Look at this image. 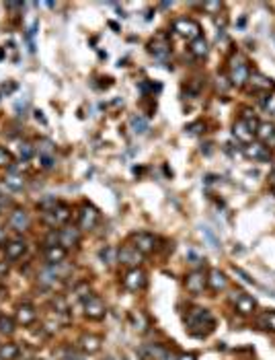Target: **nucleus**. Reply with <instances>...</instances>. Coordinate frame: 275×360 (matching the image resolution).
<instances>
[{"instance_id": "nucleus-1", "label": "nucleus", "mask_w": 275, "mask_h": 360, "mask_svg": "<svg viewBox=\"0 0 275 360\" xmlns=\"http://www.w3.org/2000/svg\"><path fill=\"white\" fill-rule=\"evenodd\" d=\"M185 325L191 335H195V338H205L208 333L214 331V315L208 311V309H201V307H195L187 313L185 317Z\"/></svg>"}, {"instance_id": "nucleus-2", "label": "nucleus", "mask_w": 275, "mask_h": 360, "mask_svg": "<svg viewBox=\"0 0 275 360\" xmlns=\"http://www.w3.org/2000/svg\"><path fill=\"white\" fill-rule=\"evenodd\" d=\"M173 31L177 33L179 37L189 39V41L201 37V27H199V23L193 21V19H177V21L173 23Z\"/></svg>"}, {"instance_id": "nucleus-3", "label": "nucleus", "mask_w": 275, "mask_h": 360, "mask_svg": "<svg viewBox=\"0 0 275 360\" xmlns=\"http://www.w3.org/2000/svg\"><path fill=\"white\" fill-rule=\"evenodd\" d=\"M248 76H250V72H248L247 62L240 56H234L230 62V83L236 87H245L248 83Z\"/></svg>"}, {"instance_id": "nucleus-4", "label": "nucleus", "mask_w": 275, "mask_h": 360, "mask_svg": "<svg viewBox=\"0 0 275 360\" xmlns=\"http://www.w3.org/2000/svg\"><path fill=\"white\" fill-rule=\"evenodd\" d=\"M232 303H234V307H236V311L240 313V315H253V313L257 311V300L250 295L243 293V290H234Z\"/></svg>"}, {"instance_id": "nucleus-5", "label": "nucleus", "mask_w": 275, "mask_h": 360, "mask_svg": "<svg viewBox=\"0 0 275 360\" xmlns=\"http://www.w3.org/2000/svg\"><path fill=\"white\" fill-rule=\"evenodd\" d=\"M97 223H99L97 208L90 206V204H84L78 212V229L80 230H93L97 227Z\"/></svg>"}, {"instance_id": "nucleus-6", "label": "nucleus", "mask_w": 275, "mask_h": 360, "mask_svg": "<svg viewBox=\"0 0 275 360\" xmlns=\"http://www.w3.org/2000/svg\"><path fill=\"white\" fill-rule=\"evenodd\" d=\"M70 218V206L68 204H62V202H55V206L52 210L45 212V220L52 225V227H62L68 223Z\"/></svg>"}, {"instance_id": "nucleus-7", "label": "nucleus", "mask_w": 275, "mask_h": 360, "mask_svg": "<svg viewBox=\"0 0 275 360\" xmlns=\"http://www.w3.org/2000/svg\"><path fill=\"white\" fill-rule=\"evenodd\" d=\"M105 313H107V309H105V303L99 298V296H84V315L88 317V319H103L105 317Z\"/></svg>"}, {"instance_id": "nucleus-8", "label": "nucleus", "mask_w": 275, "mask_h": 360, "mask_svg": "<svg viewBox=\"0 0 275 360\" xmlns=\"http://www.w3.org/2000/svg\"><path fill=\"white\" fill-rule=\"evenodd\" d=\"M117 262L123 265H130V268H138L142 263V253L138 251L134 245H123L121 249H117Z\"/></svg>"}, {"instance_id": "nucleus-9", "label": "nucleus", "mask_w": 275, "mask_h": 360, "mask_svg": "<svg viewBox=\"0 0 275 360\" xmlns=\"http://www.w3.org/2000/svg\"><path fill=\"white\" fill-rule=\"evenodd\" d=\"M146 282H148L146 272L140 270V268L130 270L128 274H125V278H123V286L128 288V290H132V293H138V290H142V288L146 286Z\"/></svg>"}, {"instance_id": "nucleus-10", "label": "nucleus", "mask_w": 275, "mask_h": 360, "mask_svg": "<svg viewBox=\"0 0 275 360\" xmlns=\"http://www.w3.org/2000/svg\"><path fill=\"white\" fill-rule=\"evenodd\" d=\"M132 245L140 251L142 255L152 253L156 249V237L150 233H134L132 235Z\"/></svg>"}, {"instance_id": "nucleus-11", "label": "nucleus", "mask_w": 275, "mask_h": 360, "mask_svg": "<svg viewBox=\"0 0 275 360\" xmlns=\"http://www.w3.org/2000/svg\"><path fill=\"white\" fill-rule=\"evenodd\" d=\"M205 286H208V276H205L201 270H195V272L187 274V278H185V288L189 290L191 295H199V293H203Z\"/></svg>"}, {"instance_id": "nucleus-12", "label": "nucleus", "mask_w": 275, "mask_h": 360, "mask_svg": "<svg viewBox=\"0 0 275 360\" xmlns=\"http://www.w3.org/2000/svg\"><path fill=\"white\" fill-rule=\"evenodd\" d=\"M4 255H6V260L8 262H17V260H21L23 255H25V251H27V243L23 241V239H13V241H8V243H4Z\"/></svg>"}, {"instance_id": "nucleus-13", "label": "nucleus", "mask_w": 275, "mask_h": 360, "mask_svg": "<svg viewBox=\"0 0 275 360\" xmlns=\"http://www.w3.org/2000/svg\"><path fill=\"white\" fill-rule=\"evenodd\" d=\"M60 245L64 249H70L74 245H78L80 243V229L76 227H66V229H60Z\"/></svg>"}, {"instance_id": "nucleus-14", "label": "nucleus", "mask_w": 275, "mask_h": 360, "mask_svg": "<svg viewBox=\"0 0 275 360\" xmlns=\"http://www.w3.org/2000/svg\"><path fill=\"white\" fill-rule=\"evenodd\" d=\"M8 223H10V227H13L15 230L23 233V230H27V229H29V225H31L29 212H27V210H23V208H17V210H13V214H10Z\"/></svg>"}, {"instance_id": "nucleus-15", "label": "nucleus", "mask_w": 275, "mask_h": 360, "mask_svg": "<svg viewBox=\"0 0 275 360\" xmlns=\"http://www.w3.org/2000/svg\"><path fill=\"white\" fill-rule=\"evenodd\" d=\"M35 319H37V311H35V307L29 305V303L19 305V309H17V323H19V325L27 327V325H31Z\"/></svg>"}, {"instance_id": "nucleus-16", "label": "nucleus", "mask_w": 275, "mask_h": 360, "mask_svg": "<svg viewBox=\"0 0 275 360\" xmlns=\"http://www.w3.org/2000/svg\"><path fill=\"white\" fill-rule=\"evenodd\" d=\"M148 50H150V54L156 58V60H160V62H166L168 56H170V45L163 37L150 41V48H148Z\"/></svg>"}, {"instance_id": "nucleus-17", "label": "nucleus", "mask_w": 275, "mask_h": 360, "mask_svg": "<svg viewBox=\"0 0 275 360\" xmlns=\"http://www.w3.org/2000/svg\"><path fill=\"white\" fill-rule=\"evenodd\" d=\"M208 286L214 290V293H220V290H224L228 286L226 274L220 272V270H210L208 272Z\"/></svg>"}, {"instance_id": "nucleus-18", "label": "nucleus", "mask_w": 275, "mask_h": 360, "mask_svg": "<svg viewBox=\"0 0 275 360\" xmlns=\"http://www.w3.org/2000/svg\"><path fill=\"white\" fill-rule=\"evenodd\" d=\"M68 249H64L62 245H54V247H45V262L50 265H58L66 260Z\"/></svg>"}, {"instance_id": "nucleus-19", "label": "nucleus", "mask_w": 275, "mask_h": 360, "mask_svg": "<svg viewBox=\"0 0 275 360\" xmlns=\"http://www.w3.org/2000/svg\"><path fill=\"white\" fill-rule=\"evenodd\" d=\"M232 134H234V138H236V140H238V142H243V144H250V142H253V136H255L253 132L248 130V126H247L243 120L234 124V130H232Z\"/></svg>"}, {"instance_id": "nucleus-20", "label": "nucleus", "mask_w": 275, "mask_h": 360, "mask_svg": "<svg viewBox=\"0 0 275 360\" xmlns=\"http://www.w3.org/2000/svg\"><path fill=\"white\" fill-rule=\"evenodd\" d=\"M248 85H250V91H269V89H273L271 78L263 76V74H259V72H255V74L248 76Z\"/></svg>"}, {"instance_id": "nucleus-21", "label": "nucleus", "mask_w": 275, "mask_h": 360, "mask_svg": "<svg viewBox=\"0 0 275 360\" xmlns=\"http://www.w3.org/2000/svg\"><path fill=\"white\" fill-rule=\"evenodd\" d=\"M245 155H247L248 159H255V161H265V159H269L267 148L263 146V144H259V142H250V144H247V146H245Z\"/></svg>"}, {"instance_id": "nucleus-22", "label": "nucleus", "mask_w": 275, "mask_h": 360, "mask_svg": "<svg viewBox=\"0 0 275 360\" xmlns=\"http://www.w3.org/2000/svg\"><path fill=\"white\" fill-rule=\"evenodd\" d=\"M80 346H82L84 352L95 354V352H99V348H101V338H99V335H93V333L82 335V338H80Z\"/></svg>"}, {"instance_id": "nucleus-23", "label": "nucleus", "mask_w": 275, "mask_h": 360, "mask_svg": "<svg viewBox=\"0 0 275 360\" xmlns=\"http://www.w3.org/2000/svg\"><path fill=\"white\" fill-rule=\"evenodd\" d=\"M189 52H191V56H195V58H205V56H208V52H210V45H208V41H205L203 37H197V39H193L189 43Z\"/></svg>"}, {"instance_id": "nucleus-24", "label": "nucleus", "mask_w": 275, "mask_h": 360, "mask_svg": "<svg viewBox=\"0 0 275 360\" xmlns=\"http://www.w3.org/2000/svg\"><path fill=\"white\" fill-rule=\"evenodd\" d=\"M257 323H259V327H263V329L275 331V309L263 311L261 315H259V319H257Z\"/></svg>"}, {"instance_id": "nucleus-25", "label": "nucleus", "mask_w": 275, "mask_h": 360, "mask_svg": "<svg viewBox=\"0 0 275 360\" xmlns=\"http://www.w3.org/2000/svg\"><path fill=\"white\" fill-rule=\"evenodd\" d=\"M255 136L259 138V140H263V142H269V140H273V138H275V126H273V124H267V122L259 124V128H257Z\"/></svg>"}, {"instance_id": "nucleus-26", "label": "nucleus", "mask_w": 275, "mask_h": 360, "mask_svg": "<svg viewBox=\"0 0 275 360\" xmlns=\"http://www.w3.org/2000/svg\"><path fill=\"white\" fill-rule=\"evenodd\" d=\"M130 128L134 134H146L148 132V120L142 115H132L130 118Z\"/></svg>"}, {"instance_id": "nucleus-27", "label": "nucleus", "mask_w": 275, "mask_h": 360, "mask_svg": "<svg viewBox=\"0 0 275 360\" xmlns=\"http://www.w3.org/2000/svg\"><path fill=\"white\" fill-rule=\"evenodd\" d=\"M35 150L39 153V157H54V153H55V144H54L52 140H48V138H43V140L37 142Z\"/></svg>"}, {"instance_id": "nucleus-28", "label": "nucleus", "mask_w": 275, "mask_h": 360, "mask_svg": "<svg viewBox=\"0 0 275 360\" xmlns=\"http://www.w3.org/2000/svg\"><path fill=\"white\" fill-rule=\"evenodd\" d=\"M19 356L17 344H2L0 346V360H15Z\"/></svg>"}, {"instance_id": "nucleus-29", "label": "nucleus", "mask_w": 275, "mask_h": 360, "mask_svg": "<svg viewBox=\"0 0 275 360\" xmlns=\"http://www.w3.org/2000/svg\"><path fill=\"white\" fill-rule=\"evenodd\" d=\"M4 185H6L8 190H23V185H25V179H23V175L10 173V175L4 177Z\"/></svg>"}, {"instance_id": "nucleus-30", "label": "nucleus", "mask_w": 275, "mask_h": 360, "mask_svg": "<svg viewBox=\"0 0 275 360\" xmlns=\"http://www.w3.org/2000/svg\"><path fill=\"white\" fill-rule=\"evenodd\" d=\"M15 331V321L8 315H0V333L2 335H10Z\"/></svg>"}, {"instance_id": "nucleus-31", "label": "nucleus", "mask_w": 275, "mask_h": 360, "mask_svg": "<svg viewBox=\"0 0 275 360\" xmlns=\"http://www.w3.org/2000/svg\"><path fill=\"white\" fill-rule=\"evenodd\" d=\"M101 260L105 262V263H113V262H117V251L113 249V247H105V249H101Z\"/></svg>"}, {"instance_id": "nucleus-32", "label": "nucleus", "mask_w": 275, "mask_h": 360, "mask_svg": "<svg viewBox=\"0 0 275 360\" xmlns=\"http://www.w3.org/2000/svg\"><path fill=\"white\" fill-rule=\"evenodd\" d=\"M33 153H35V146H31L29 142H25V144H21V148H19V155H21V161H29V159L33 157Z\"/></svg>"}, {"instance_id": "nucleus-33", "label": "nucleus", "mask_w": 275, "mask_h": 360, "mask_svg": "<svg viewBox=\"0 0 275 360\" xmlns=\"http://www.w3.org/2000/svg\"><path fill=\"white\" fill-rule=\"evenodd\" d=\"M0 167H13V155L0 146Z\"/></svg>"}, {"instance_id": "nucleus-34", "label": "nucleus", "mask_w": 275, "mask_h": 360, "mask_svg": "<svg viewBox=\"0 0 275 360\" xmlns=\"http://www.w3.org/2000/svg\"><path fill=\"white\" fill-rule=\"evenodd\" d=\"M62 356H64V360H84V356L78 350H74V348H64Z\"/></svg>"}, {"instance_id": "nucleus-35", "label": "nucleus", "mask_w": 275, "mask_h": 360, "mask_svg": "<svg viewBox=\"0 0 275 360\" xmlns=\"http://www.w3.org/2000/svg\"><path fill=\"white\" fill-rule=\"evenodd\" d=\"M41 159V167L43 169H52L54 167V157H39Z\"/></svg>"}, {"instance_id": "nucleus-36", "label": "nucleus", "mask_w": 275, "mask_h": 360, "mask_svg": "<svg viewBox=\"0 0 275 360\" xmlns=\"http://www.w3.org/2000/svg\"><path fill=\"white\" fill-rule=\"evenodd\" d=\"M203 8H205V10H210V13H214V10H220V8H222V4H220V2H205V4H203Z\"/></svg>"}, {"instance_id": "nucleus-37", "label": "nucleus", "mask_w": 275, "mask_h": 360, "mask_svg": "<svg viewBox=\"0 0 275 360\" xmlns=\"http://www.w3.org/2000/svg\"><path fill=\"white\" fill-rule=\"evenodd\" d=\"M203 233H205V235H208V239H210V241L214 243V247H220V243H218V239L214 237V233H212V230H210L208 227H203Z\"/></svg>"}, {"instance_id": "nucleus-38", "label": "nucleus", "mask_w": 275, "mask_h": 360, "mask_svg": "<svg viewBox=\"0 0 275 360\" xmlns=\"http://www.w3.org/2000/svg\"><path fill=\"white\" fill-rule=\"evenodd\" d=\"M265 107H267L269 111H275V95H271V97L265 101Z\"/></svg>"}, {"instance_id": "nucleus-39", "label": "nucleus", "mask_w": 275, "mask_h": 360, "mask_svg": "<svg viewBox=\"0 0 275 360\" xmlns=\"http://www.w3.org/2000/svg\"><path fill=\"white\" fill-rule=\"evenodd\" d=\"M6 274H8V265H6V262H0V278H6Z\"/></svg>"}, {"instance_id": "nucleus-40", "label": "nucleus", "mask_w": 275, "mask_h": 360, "mask_svg": "<svg viewBox=\"0 0 275 360\" xmlns=\"http://www.w3.org/2000/svg\"><path fill=\"white\" fill-rule=\"evenodd\" d=\"M179 360H197V358H195V354L187 352V354H181V356H179Z\"/></svg>"}, {"instance_id": "nucleus-41", "label": "nucleus", "mask_w": 275, "mask_h": 360, "mask_svg": "<svg viewBox=\"0 0 275 360\" xmlns=\"http://www.w3.org/2000/svg\"><path fill=\"white\" fill-rule=\"evenodd\" d=\"M6 6H8V8H21V6H23V2H8Z\"/></svg>"}, {"instance_id": "nucleus-42", "label": "nucleus", "mask_w": 275, "mask_h": 360, "mask_svg": "<svg viewBox=\"0 0 275 360\" xmlns=\"http://www.w3.org/2000/svg\"><path fill=\"white\" fill-rule=\"evenodd\" d=\"M35 118H37V120H41V124H45V118L41 115V111H35Z\"/></svg>"}, {"instance_id": "nucleus-43", "label": "nucleus", "mask_w": 275, "mask_h": 360, "mask_svg": "<svg viewBox=\"0 0 275 360\" xmlns=\"http://www.w3.org/2000/svg\"><path fill=\"white\" fill-rule=\"evenodd\" d=\"M269 181H271V188L275 190V171H273V175H271V179H269Z\"/></svg>"}, {"instance_id": "nucleus-44", "label": "nucleus", "mask_w": 275, "mask_h": 360, "mask_svg": "<svg viewBox=\"0 0 275 360\" xmlns=\"http://www.w3.org/2000/svg\"><path fill=\"white\" fill-rule=\"evenodd\" d=\"M2 241H4V233H2V230H0V243H2Z\"/></svg>"}, {"instance_id": "nucleus-45", "label": "nucleus", "mask_w": 275, "mask_h": 360, "mask_svg": "<svg viewBox=\"0 0 275 360\" xmlns=\"http://www.w3.org/2000/svg\"><path fill=\"white\" fill-rule=\"evenodd\" d=\"M105 360H113V358H105Z\"/></svg>"}, {"instance_id": "nucleus-46", "label": "nucleus", "mask_w": 275, "mask_h": 360, "mask_svg": "<svg viewBox=\"0 0 275 360\" xmlns=\"http://www.w3.org/2000/svg\"><path fill=\"white\" fill-rule=\"evenodd\" d=\"M273 41H275V35H273Z\"/></svg>"}]
</instances>
